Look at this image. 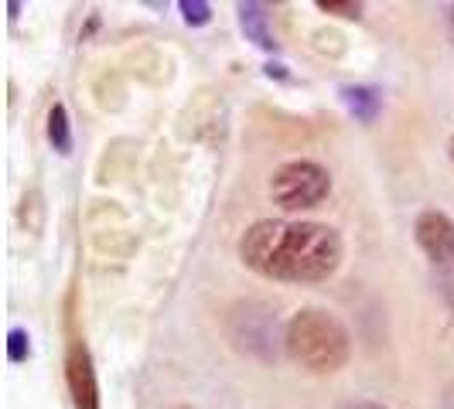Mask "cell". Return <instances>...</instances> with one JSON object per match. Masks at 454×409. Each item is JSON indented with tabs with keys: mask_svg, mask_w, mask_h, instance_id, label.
I'll return each instance as SVG.
<instances>
[{
	"mask_svg": "<svg viewBox=\"0 0 454 409\" xmlns=\"http://www.w3.org/2000/svg\"><path fill=\"white\" fill-rule=\"evenodd\" d=\"M267 75H284V66H267Z\"/></svg>",
	"mask_w": 454,
	"mask_h": 409,
	"instance_id": "14",
	"label": "cell"
},
{
	"mask_svg": "<svg viewBox=\"0 0 454 409\" xmlns=\"http://www.w3.org/2000/svg\"><path fill=\"white\" fill-rule=\"evenodd\" d=\"M413 239L420 252L431 259L434 266H454V219L437 212V208H427L417 215L413 222Z\"/></svg>",
	"mask_w": 454,
	"mask_h": 409,
	"instance_id": "4",
	"label": "cell"
},
{
	"mask_svg": "<svg viewBox=\"0 0 454 409\" xmlns=\"http://www.w3.org/2000/svg\"><path fill=\"white\" fill-rule=\"evenodd\" d=\"M178 409H188V406H178Z\"/></svg>",
	"mask_w": 454,
	"mask_h": 409,
	"instance_id": "18",
	"label": "cell"
},
{
	"mask_svg": "<svg viewBox=\"0 0 454 409\" xmlns=\"http://www.w3.org/2000/svg\"><path fill=\"white\" fill-rule=\"evenodd\" d=\"M27 355H31V338H27V331H24V328H11V331H7V362L21 365V362H27Z\"/></svg>",
	"mask_w": 454,
	"mask_h": 409,
	"instance_id": "9",
	"label": "cell"
},
{
	"mask_svg": "<svg viewBox=\"0 0 454 409\" xmlns=\"http://www.w3.org/2000/svg\"><path fill=\"white\" fill-rule=\"evenodd\" d=\"M441 409H454V386L444 389V396H441Z\"/></svg>",
	"mask_w": 454,
	"mask_h": 409,
	"instance_id": "12",
	"label": "cell"
},
{
	"mask_svg": "<svg viewBox=\"0 0 454 409\" xmlns=\"http://www.w3.org/2000/svg\"><path fill=\"white\" fill-rule=\"evenodd\" d=\"M341 103L348 106V113L363 123H372L383 110V96L372 86H341Z\"/></svg>",
	"mask_w": 454,
	"mask_h": 409,
	"instance_id": "7",
	"label": "cell"
},
{
	"mask_svg": "<svg viewBox=\"0 0 454 409\" xmlns=\"http://www.w3.org/2000/svg\"><path fill=\"white\" fill-rule=\"evenodd\" d=\"M284 348L297 368H304L311 375H332L348 365L352 338L335 314H328L321 307H304L287 320Z\"/></svg>",
	"mask_w": 454,
	"mask_h": 409,
	"instance_id": "2",
	"label": "cell"
},
{
	"mask_svg": "<svg viewBox=\"0 0 454 409\" xmlns=\"http://www.w3.org/2000/svg\"><path fill=\"white\" fill-rule=\"evenodd\" d=\"M318 11L345 18V21H359L363 18V4H352V0H345V4H339V0H318Z\"/></svg>",
	"mask_w": 454,
	"mask_h": 409,
	"instance_id": "11",
	"label": "cell"
},
{
	"mask_svg": "<svg viewBox=\"0 0 454 409\" xmlns=\"http://www.w3.org/2000/svg\"><path fill=\"white\" fill-rule=\"evenodd\" d=\"M348 409H389V406H380V403H352Z\"/></svg>",
	"mask_w": 454,
	"mask_h": 409,
	"instance_id": "13",
	"label": "cell"
},
{
	"mask_svg": "<svg viewBox=\"0 0 454 409\" xmlns=\"http://www.w3.org/2000/svg\"><path fill=\"white\" fill-rule=\"evenodd\" d=\"M448 154H451V164H454V134H451V143H448Z\"/></svg>",
	"mask_w": 454,
	"mask_h": 409,
	"instance_id": "16",
	"label": "cell"
},
{
	"mask_svg": "<svg viewBox=\"0 0 454 409\" xmlns=\"http://www.w3.org/2000/svg\"><path fill=\"white\" fill-rule=\"evenodd\" d=\"M451 38H454V7H451Z\"/></svg>",
	"mask_w": 454,
	"mask_h": 409,
	"instance_id": "17",
	"label": "cell"
},
{
	"mask_svg": "<svg viewBox=\"0 0 454 409\" xmlns=\"http://www.w3.org/2000/svg\"><path fill=\"white\" fill-rule=\"evenodd\" d=\"M341 235L325 222L260 219L239 239V259L273 283H325L341 266Z\"/></svg>",
	"mask_w": 454,
	"mask_h": 409,
	"instance_id": "1",
	"label": "cell"
},
{
	"mask_svg": "<svg viewBox=\"0 0 454 409\" xmlns=\"http://www.w3.org/2000/svg\"><path fill=\"white\" fill-rule=\"evenodd\" d=\"M66 386L75 409H99V382H96V365L82 338L68 341L66 351Z\"/></svg>",
	"mask_w": 454,
	"mask_h": 409,
	"instance_id": "5",
	"label": "cell"
},
{
	"mask_svg": "<svg viewBox=\"0 0 454 409\" xmlns=\"http://www.w3.org/2000/svg\"><path fill=\"white\" fill-rule=\"evenodd\" d=\"M178 11H182L184 24H192V27H202L212 21V4H205V0H182Z\"/></svg>",
	"mask_w": 454,
	"mask_h": 409,
	"instance_id": "10",
	"label": "cell"
},
{
	"mask_svg": "<svg viewBox=\"0 0 454 409\" xmlns=\"http://www.w3.org/2000/svg\"><path fill=\"white\" fill-rule=\"evenodd\" d=\"M239 24L247 31L256 48L263 51H277V38L270 31V14H267V4H239Z\"/></svg>",
	"mask_w": 454,
	"mask_h": 409,
	"instance_id": "6",
	"label": "cell"
},
{
	"mask_svg": "<svg viewBox=\"0 0 454 409\" xmlns=\"http://www.w3.org/2000/svg\"><path fill=\"white\" fill-rule=\"evenodd\" d=\"M448 304H451V311H454V283L448 287Z\"/></svg>",
	"mask_w": 454,
	"mask_h": 409,
	"instance_id": "15",
	"label": "cell"
},
{
	"mask_svg": "<svg viewBox=\"0 0 454 409\" xmlns=\"http://www.w3.org/2000/svg\"><path fill=\"white\" fill-rule=\"evenodd\" d=\"M328 195H332V174L318 160H287L270 178V198L284 212L318 208Z\"/></svg>",
	"mask_w": 454,
	"mask_h": 409,
	"instance_id": "3",
	"label": "cell"
},
{
	"mask_svg": "<svg viewBox=\"0 0 454 409\" xmlns=\"http://www.w3.org/2000/svg\"><path fill=\"white\" fill-rule=\"evenodd\" d=\"M48 143L66 158L72 154V120H68L66 103H55L48 110Z\"/></svg>",
	"mask_w": 454,
	"mask_h": 409,
	"instance_id": "8",
	"label": "cell"
}]
</instances>
